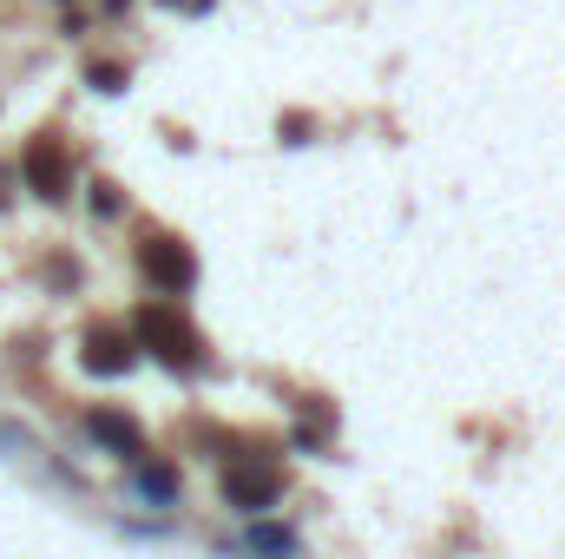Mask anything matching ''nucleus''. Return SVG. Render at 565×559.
Returning a JSON list of instances; mask_svg holds the SVG:
<instances>
[{
  "label": "nucleus",
  "mask_w": 565,
  "mask_h": 559,
  "mask_svg": "<svg viewBox=\"0 0 565 559\" xmlns=\"http://www.w3.org/2000/svg\"><path fill=\"white\" fill-rule=\"evenodd\" d=\"M132 336H139V342H151L164 362H184V369L198 362V336H191V329H184V323H178L164 303H145L139 323H132Z\"/></svg>",
  "instance_id": "f257e3e1"
},
{
  "label": "nucleus",
  "mask_w": 565,
  "mask_h": 559,
  "mask_svg": "<svg viewBox=\"0 0 565 559\" xmlns=\"http://www.w3.org/2000/svg\"><path fill=\"white\" fill-rule=\"evenodd\" d=\"M224 500L244 507V514H264V507L277 500V467H270V461H237V467L224 474Z\"/></svg>",
  "instance_id": "f03ea898"
},
{
  "label": "nucleus",
  "mask_w": 565,
  "mask_h": 559,
  "mask_svg": "<svg viewBox=\"0 0 565 559\" xmlns=\"http://www.w3.org/2000/svg\"><path fill=\"white\" fill-rule=\"evenodd\" d=\"M145 277L178 296V289L191 283V251H184V244H145Z\"/></svg>",
  "instance_id": "7ed1b4c3"
},
{
  "label": "nucleus",
  "mask_w": 565,
  "mask_h": 559,
  "mask_svg": "<svg viewBox=\"0 0 565 559\" xmlns=\"http://www.w3.org/2000/svg\"><path fill=\"white\" fill-rule=\"evenodd\" d=\"M132 362V336L126 329H93V342H86V369L93 376H119Z\"/></svg>",
  "instance_id": "20e7f679"
},
{
  "label": "nucleus",
  "mask_w": 565,
  "mask_h": 559,
  "mask_svg": "<svg viewBox=\"0 0 565 559\" xmlns=\"http://www.w3.org/2000/svg\"><path fill=\"white\" fill-rule=\"evenodd\" d=\"M20 171L33 178V191H46V198H66V165H60V151H53V145H33V151L20 158Z\"/></svg>",
  "instance_id": "39448f33"
},
{
  "label": "nucleus",
  "mask_w": 565,
  "mask_h": 559,
  "mask_svg": "<svg viewBox=\"0 0 565 559\" xmlns=\"http://www.w3.org/2000/svg\"><path fill=\"white\" fill-rule=\"evenodd\" d=\"M86 428H93L106 447H119V454H139V428H132L126 415H113V409H93V415H86Z\"/></svg>",
  "instance_id": "423d86ee"
},
{
  "label": "nucleus",
  "mask_w": 565,
  "mask_h": 559,
  "mask_svg": "<svg viewBox=\"0 0 565 559\" xmlns=\"http://www.w3.org/2000/svg\"><path fill=\"white\" fill-rule=\"evenodd\" d=\"M257 547H264V553H289L296 540H289V534H257Z\"/></svg>",
  "instance_id": "0eeeda50"
}]
</instances>
